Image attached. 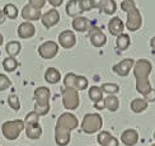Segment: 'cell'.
I'll use <instances>...</instances> for the list:
<instances>
[{
    "label": "cell",
    "instance_id": "9",
    "mask_svg": "<svg viewBox=\"0 0 155 146\" xmlns=\"http://www.w3.org/2000/svg\"><path fill=\"white\" fill-rule=\"evenodd\" d=\"M89 40L94 47H103L107 43V36L98 27H92L89 31Z\"/></svg>",
    "mask_w": 155,
    "mask_h": 146
},
{
    "label": "cell",
    "instance_id": "26",
    "mask_svg": "<svg viewBox=\"0 0 155 146\" xmlns=\"http://www.w3.org/2000/svg\"><path fill=\"white\" fill-rule=\"evenodd\" d=\"M21 50H22V44L18 41H10V42L6 43V46H5L6 54H8L10 57H15L17 55H19Z\"/></svg>",
    "mask_w": 155,
    "mask_h": 146
},
{
    "label": "cell",
    "instance_id": "36",
    "mask_svg": "<svg viewBox=\"0 0 155 146\" xmlns=\"http://www.w3.org/2000/svg\"><path fill=\"white\" fill-rule=\"evenodd\" d=\"M75 79H76V75L74 73L66 74L65 78H64V85H65V86H70V88H74Z\"/></svg>",
    "mask_w": 155,
    "mask_h": 146
},
{
    "label": "cell",
    "instance_id": "39",
    "mask_svg": "<svg viewBox=\"0 0 155 146\" xmlns=\"http://www.w3.org/2000/svg\"><path fill=\"white\" fill-rule=\"evenodd\" d=\"M80 8L83 11H89L93 9L92 0H80Z\"/></svg>",
    "mask_w": 155,
    "mask_h": 146
},
{
    "label": "cell",
    "instance_id": "18",
    "mask_svg": "<svg viewBox=\"0 0 155 146\" xmlns=\"http://www.w3.org/2000/svg\"><path fill=\"white\" fill-rule=\"evenodd\" d=\"M97 141L101 146H120L118 140L112 136L108 131H102L97 136Z\"/></svg>",
    "mask_w": 155,
    "mask_h": 146
},
{
    "label": "cell",
    "instance_id": "2",
    "mask_svg": "<svg viewBox=\"0 0 155 146\" xmlns=\"http://www.w3.org/2000/svg\"><path fill=\"white\" fill-rule=\"evenodd\" d=\"M153 70V63L146 59H140L134 65V76L136 79V90L145 95L151 90V84L149 80V75Z\"/></svg>",
    "mask_w": 155,
    "mask_h": 146
},
{
    "label": "cell",
    "instance_id": "47",
    "mask_svg": "<svg viewBox=\"0 0 155 146\" xmlns=\"http://www.w3.org/2000/svg\"><path fill=\"white\" fill-rule=\"evenodd\" d=\"M151 146H155V144H153V145H151Z\"/></svg>",
    "mask_w": 155,
    "mask_h": 146
},
{
    "label": "cell",
    "instance_id": "10",
    "mask_svg": "<svg viewBox=\"0 0 155 146\" xmlns=\"http://www.w3.org/2000/svg\"><path fill=\"white\" fill-rule=\"evenodd\" d=\"M134 65H135L134 59H125L120 61L118 63H116V65H113L112 71L120 76H127L128 73L131 71V69H134Z\"/></svg>",
    "mask_w": 155,
    "mask_h": 146
},
{
    "label": "cell",
    "instance_id": "28",
    "mask_svg": "<svg viewBox=\"0 0 155 146\" xmlns=\"http://www.w3.org/2000/svg\"><path fill=\"white\" fill-rule=\"evenodd\" d=\"M18 67V61L15 60V57H6L3 61V69L6 73H13Z\"/></svg>",
    "mask_w": 155,
    "mask_h": 146
},
{
    "label": "cell",
    "instance_id": "5",
    "mask_svg": "<svg viewBox=\"0 0 155 146\" xmlns=\"http://www.w3.org/2000/svg\"><path fill=\"white\" fill-rule=\"evenodd\" d=\"M62 104L68 111H74L79 107L80 99H79V93L75 88L65 86L62 89Z\"/></svg>",
    "mask_w": 155,
    "mask_h": 146
},
{
    "label": "cell",
    "instance_id": "44",
    "mask_svg": "<svg viewBox=\"0 0 155 146\" xmlns=\"http://www.w3.org/2000/svg\"><path fill=\"white\" fill-rule=\"evenodd\" d=\"M150 46H151L153 48H155V37H153L151 40H150Z\"/></svg>",
    "mask_w": 155,
    "mask_h": 146
},
{
    "label": "cell",
    "instance_id": "27",
    "mask_svg": "<svg viewBox=\"0 0 155 146\" xmlns=\"http://www.w3.org/2000/svg\"><path fill=\"white\" fill-rule=\"evenodd\" d=\"M130 43H131V40H130V36L128 34L122 33L116 38V46H117V48L120 51H126L130 47Z\"/></svg>",
    "mask_w": 155,
    "mask_h": 146
},
{
    "label": "cell",
    "instance_id": "34",
    "mask_svg": "<svg viewBox=\"0 0 155 146\" xmlns=\"http://www.w3.org/2000/svg\"><path fill=\"white\" fill-rule=\"evenodd\" d=\"M50 104H37L35 103V112L38 114V116H46V114L50 112Z\"/></svg>",
    "mask_w": 155,
    "mask_h": 146
},
{
    "label": "cell",
    "instance_id": "11",
    "mask_svg": "<svg viewBox=\"0 0 155 146\" xmlns=\"http://www.w3.org/2000/svg\"><path fill=\"white\" fill-rule=\"evenodd\" d=\"M59 44L64 48H73L76 44V36L73 31H62L59 34Z\"/></svg>",
    "mask_w": 155,
    "mask_h": 146
},
{
    "label": "cell",
    "instance_id": "22",
    "mask_svg": "<svg viewBox=\"0 0 155 146\" xmlns=\"http://www.w3.org/2000/svg\"><path fill=\"white\" fill-rule=\"evenodd\" d=\"M45 80H46L48 84H57L61 80V74L57 69L55 67H48L45 73Z\"/></svg>",
    "mask_w": 155,
    "mask_h": 146
},
{
    "label": "cell",
    "instance_id": "43",
    "mask_svg": "<svg viewBox=\"0 0 155 146\" xmlns=\"http://www.w3.org/2000/svg\"><path fill=\"white\" fill-rule=\"evenodd\" d=\"M5 14H4V13H3V10L2 9H0V25H2V24H4V22H5Z\"/></svg>",
    "mask_w": 155,
    "mask_h": 146
},
{
    "label": "cell",
    "instance_id": "19",
    "mask_svg": "<svg viewBox=\"0 0 155 146\" xmlns=\"http://www.w3.org/2000/svg\"><path fill=\"white\" fill-rule=\"evenodd\" d=\"M65 10L69 17H73V18L79 17L83 13V10L80 8V0H69Z\"/></svg>",
    "mask_w": 155,
    "mask_h": 146
},
{
    "label": "cell",
    "instance_id": "37",
    "mask_svg": "<svg viewBox=\"0 0 155 146\" xmlns=\"http://www.w3.org/2000/svg\"><path fill=\"white\" fill-rule=\"evenodd\" d=\"M135 8H136V4H135L134 0H124V2L121 3V9L124 11H126V13H128L130 10H132Z\"/></svg>",
    "mask_w": 155,
    "mask_h": 146
},
{
    "label": "cell",
    "instance_id": "25",
    "mask_svg": "<svg viewBox=\"0 0 155 146\" xmlns=\"http://www.w3.org/2000/svg\"><path fill=\"white\" fill-rule=\"evenodd\" d=\"M103 102H104V107L109 112H116L120 108V99L116 95H108L103 99Z\"/></svg>",
    "mask_w": 155,
    "mask_h": 146
},
{
    "label": "cell",
    "instance_id": "20",
    "mask_svg": "<svg viewBox=\"0 0 155 146\" xmlns=\"http://www.w3.org/2000/svg\"><path fill=\"white\" fill-rule=\"evenodd\" d=\"M25 136L31 140H37L42 136V127L40 123H35V125H28L25 126Z\"/></svg>",
    "mask_w": 155,
    "mask_h": 146
},
{
    "label": "cell",
    "instance_id": "46",
    "mask_svg": "<svg viewBox=\"0 0 155 146\" xmlns=\"http://www.w3.org/2000/svg\"><path fill=\"white\" fill-rule=\"evenodd\" d=\"M154 140H155V132H154Z\"/></svg>",
    "mask_w": 155,
    "mask_h": 146
},
{
    "label": "cell",
    "instance_id": "41",
    "mask_svg": "<svg viewBox=\"0 0 155 146\" xmlns=\"http://www.w3.org/2000/svg\"><path fill=\"white\" fill-rule=\"evenodd\" d=\"M47 2H48L51 5H52V6H55V8H56V6H60V5L64 3V0H47Z\"/></svg>",
    "mask_w": 155,
    "mask_h": 146
},
{
    "label": "cell",
    "instance_id": "14",
    "mask_svg": "<svg viewBox=\"0 0 155 146\" xmlns=\"http://www.w3.org/2000/svg\"><path fill=\"white\" fill-rule=\"evenodd\" d=\"M51 92L47 86H38L35 90V102L37 104H50Z\"/></svg>",
    "mask_w": 155,
    "mask_h": 146
},
{
    "label": "cell",
    "instance_id": "31",
    "mask_svg": "<svg viewBox=\"0 0 155 146\" xmlns=\"http://www.w3.org/2000/svg\"><path fill=\"white\" fill-rule=\"evenodd\" d=\"M101 88H102L103 93H106L108 95H114L120 92V86L117 84H114V83H104Z\"/></svg>",
    "mask_w": 155,
    "mask_h": 146
},
{
    "label": "cell",
    "instance_id": "4",
    "mask_svg": "<svg viewBox=\"0 0 155 146\" xmlns=\"http://www.w3.org/2000/svg\"><path fill=\"white\" fill-rule=\"evenodd\" d=\"M103 127V119L98 113H88L81 121V130L84 133L93 135Z\"/></svg>",
    "mask_w": 155,
    "mask_h": 146
},
{
    "label": "cell",
    "instance_id": "40",
    "mask_svg": "<svg viewBox=\"0 0 155 146\" xmlns=\"http://www.w3.org/2000/svg\"><path fill=\"white\" fill-rule=\"evenodd\" d=\"M144 99L147 102V103H151V102H155V89H151L149 93H146L144 95Z\"/></svg>",
    "mask_w": 155,
    "mask_h": 146
},
{
    "label": "cell",
    "instance_id": "38",
    "mask_svg": "<svg viewBox=\"0 0 155 146\" xmlns=\"http://www.w3.org/2000/svg\"><path fill=\"white\" fill-rule=\"evenodd\" d=\"M28 4L32 5L36 9H42L45 5H46V0H28Z\"/></svg>",
    "mask_w": 155,
    "mask_h": 146
},
{
    "label": "cell",
    "instance_id": "17",
    "mask_svg": "<svg viewBox=\"0 0 155 146\" xmlns=\"http://www.w3.org/2000/svg\"><path fill=\"white\" fill-rule=\"evenodd\" d=\"M124 29H125V24L120 17H113L108 22V31L114 37H118L120 34L124 33Z\"/></svg>",
    "mask_w": 155,
    "mask_h": 146
},
{
    "label": "cell",
    "instance_id": "15",
    "mask_svg": "<svg viewBox=\"0 0 155 146\" xmlns=\"http://www.w3.org/2000/svg\"><path fill=\"white\" fill-rule=\"evenodd\" d=\"M22 17L27 22H33V21H38V19L42 18V13L40 9H36L32 5L27 4L25 6H23V9H22Z\"/></svg>",
    "mask_w": 155,
    "mask_h": 146
},
{
    "label": "cell",
    "instance_id": "12",
    "mask_svg": "<svg viewBox=\"0 0 155 146\" xmlns=\"http://www.w3.org/2000/svg\"><path fill=\"white\" fill-rule=\"evenodd\" d=\"M60 21V13L57 11L56 9H51V10H47L45 14H42V18H41V22L43 24V27L46 28H51L56 25Z\"/></svg>",
    "mask_w": 155,
    "mask_h": 146
},
{
    "label": "cell",
    "instance_id": "16",
    "mask_svg": "<svg viewBox=\"0 0 155 146\" xmlns=\"http://www.w3.org/2000/svg\"><path fill=\"white\" fill-rule=\"evenodd\" d=\"M121 141L126 146H135L139 142V133L134 128H128L125 130L121 135Z\"/></svg>",
    "mask_w": 155,
    "mask_h": 146
},
{
    "label": "cell",
    "instance_id": "24",
    "mask_svg": "<svg viewBox=\"0 0 155 146\" xmlns=\"http://www.w3.org/2000/svg\"><path fill=\"white\" fill-rule=\"evenodd\" d=\"M147 105H149V103H147L144 98H135V99H132L131 104H130L131 111L135 113H143L144 111H146Z\"/></svg>",
    "mask_w": 155,
    "mask_h": 146
},
{
    "label": "cell",
    "instance_id": "33",
    "mask_svg": "<svg viewBox=\"0 0 155 146\" xmlns=\"http://www.w3.org/2000/svg\"><path fill=\"white\" fill-rule=\"evenodd\" d=\"M35 123H40V116H38L35 111H32V112H29L27 114V116H25L24 125L28 126V125H35Z\"/></svg>",
    "mask_w": 155,
    "mask_h": 146
},
{
    "label": "cell",
    "instance_id": "45",
    "mask_svg": "<svg viewBox=\"0 0 155 146\" xmlns=\"http://www.w3.org/2000/svg\"><path fill=\"white\" fill-rule=\"evenodd\" d=\"M3 42H4V37H3V34H2V33H0V46L3 44Z\"/></svg>",
    "mask_w": 155,
    "mask_h": 146
},
{
    "label": "cell",
    "instance_id": "29",
    "mask_svg": "<svg viewBox=\"0 0 155 146\" xmlns=\"http://www.w3.org/2000/svg\"><path fill=\"white\" fill-rule=\"evenodd\" d=\"M3 13L5 14V17L9 18V19H15V18L18 17V14H19L18 8H17L14 4H12V3L5 4L4 9H3Z\"/></svg>",
    "mask_w": 155,
    "mask_h": 146
},
{
    "label": "cell",
    "instance_id": "3",
    "mask_svg": "<svg viewBox=\"0 0 155 146\" xmlns=\"http://www.w3.org/2000/svg\"><path fill=\"white\" fill-rule=\"evenodd\" d=\"M25 128L24 121L14 119V121H6L2 125V133L6 140H17L21 135V132Z\"/></svg>",
    "mask_w": 155,
    "mask_h": 146
},
{
    "label": "cell",
    "instance_id": "35",
    "mask_svg": "<svg viewBox=\"0 0 155 146\" xmlns=\"http://www.w3.org/2000/svg\"><path fill=\"white\" fill-rule=\"evenodd\" d=\"M10 85H12V81L8 76L0 74V92H4L6 89H9Z\"/></svg>",
    "mask_w": 155,
    "mask_h": 146
},
{
    "label": "cell",
    "instance_id": "42",
    "mask_svg": "<svg viewBox=\"0 0 155 146\" xmlns=\"http://www.w3.org/2000/svg\"><path fill=\"white\" fill-rule=\"evenodd\" d=\"M94 108L95 109H98V111H101V109H104V102H101V103H95L94 104Z\"/></svg>",
    "mask_w": 155,
    "mask_h": 146
},
{
    "label": "cell",
    "instance_id": "32",
    "mask_svg": "<svg viewBox=\"0 0 155 146\" xmlns=\"http://www.w3.org/2000/svg\"><path fill=\"white\" fill-rule=\"evenodd\" d=\"M8 104L12 109H14V111L21 109V100H19L18 95H15V94H10L8 97Z\"/></svg>",
    "mask_w": 155,
    "mask_h": 146
},
{
    "label": "cell",
    "instance_id": "8",
    "mask_svg": "<svg viewBox=\"0 0 155 146\" xmlns=\"http://www.w3.org/2000/svg\"><path fill=\"white\" fill-rule=\"evenodd\" d=\"M92 6L95 9H99L107 15H112L117 10L114 0H92Z\"/></svg>",
    "mask_w": 155,
    "mask_h": 146
},
{
    "label": "cell",
    "instance_id": "13",
    "mask_svg": "<svg viewBox=\"0 0 155 146\" xmlns=\"http://www.w3.org/2000/svg\"><path fill=\"white\" fill-rule=\"evenodd\" d=\"M17 32H18L19 38L28 40V38H32L36 34V27H35V24H32V22H23L19 24Z\"/></svg>",
    "mask_w": 155,
    "mask_h": 146
},
{
    "label": "cell",
    "instance_id": "21",
    "mask_svg": "<svg viewBox=\"0 0 155 146\" xmlns=\"http://www.w3.org/2000/svg\"><path fill=\"white\" fill-rule=\"evenodd\" d=\"M73 29L75 32H85L88 31V27H89V22H88V19L85 17H83V15H79V17H75L73 19Z\"/></svg>",
    "mask_w": 155,
    "mask_h": 146
},
{
    "label": "cell",
    "instance_id": "1",
    "mask_svg": "<svg viewBox=\"0 0 155 146\" xmlns=\"http://www.w3.org/2000/svg\"><path fill=\"white\" fill-rule=\"evenodd\" d=\"M79 126V121L73 113L65 112L57 118V123L55 127V141L59 146L69 145L71 140V131H74Z\"/></svg>",
    "mask_w": 155,
    "mask_h": 146
},
{
    "label": "cell",
    "instance_id": "6",
    "mask_svg": "<svg viewBox=\"0 0 155 146\" xmlns=\"http://www.w3.org/2000/svg\"><path fill=\"white\" fill-rule=\"evenodd\" d=\"M141 24H143V17H141V13L137 8H135L127 13V22L125 27L128 31L136 32L137 29L141 28Z\"/></svg>",
    "mask_w": 155,
    "mask_h": 146
},
{
    "label": "cell",
    "instance_id": "30",
    "mask_svg": "<svg viewBox=\"0 0 155 146\" xmlns=\"http://www.w3.org/2000/svg\"><path fill=\"white\" fill-rule=\"evenodd\" d=\"M88 85H89V81H88V79L85 78V76H83V75H76L74 88L76 89L78 92L85 90V89L88 88Z\"/></svg>",
    "mask_w": 155,
    "mask_h": 146
},
{
    "label": "cell",
    "instance_id": "23",
    "mask_svg": "<svg viewBox=\"0 0 155 146\" xmlns=\"http://www.w3.org/2000/svg\"><path fill=\"white\" fill-rule=\"evenodd\" d=\"M88 94H89L90 100H92L94 104L95 103H101V102H103V99H104V98H103V94H104V93H103L101 86H97V85L90 86Z\"/></svg>",
    "mask_w": 155,
    "mask_h": 146
},
{
    "label": "cell",
    "instance_id": "7",
    "mask_svg": "<svg viewBox=\"0 0 155 146\" xmlns=\"http://www.w3.org/2000/svg\"><path fill=\"white\" fill-rule=\"evenodd\" d=\"M57 52H59V44L54 41H46L38 47V55L46 60L54 59Z\"/></svg>",
    "mask_w": 155,
    "mask_h": 146
}]
</instances>
